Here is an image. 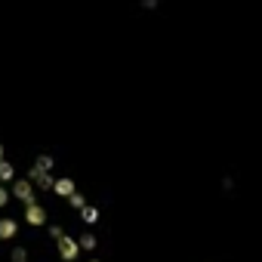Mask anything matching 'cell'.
Segmentation results:
<instances>
[{"label": "cell", "mask_w": 262, "mask_h": 262, "mask_svg": "<svg viewBox=\"0 0 262 262\" xmlns=\"http://www.w3.org/2000/svg\"><path fill=\"white\" fill-rule=\"evenodd\" d=\"M0 262H105L99 207L47 155L0 145Z\"/></svg>", "instance_id": "obj_1"}]
</instances>
